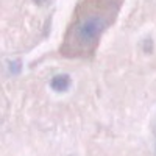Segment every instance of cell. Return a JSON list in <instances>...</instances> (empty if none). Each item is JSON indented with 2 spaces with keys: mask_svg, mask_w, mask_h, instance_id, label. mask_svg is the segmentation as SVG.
I'll use <instances>...</instances> for the list:
<instances>
[{
  "mask_svg": "<svg viewBox=\"0 0 156 156\" xmlns=\"http://www.w3.org/2000/svg\"><path fill=\"white\" fill-rule=\"evenodd\" d=\"M33 2H34L36 5H45V3H47V0H33Z\"/></svg>",
  "mask_w": 156,
  "mask_h": 156,
  "instance_id": "3",
  "label": "cell"
},
{
  "mask_svg": "<svg viewBox=\"0 0 156 156\" xmlns=\"http://www.w3.org/2000/svg\"><path fill=\"white\" fill-rule=\"evenodd\" d=\"M50 86L53 90L56 92H64L70 87V76L66 73H61V75H55L50 81Z\"/></svg>",
  "mask_w": 156,
  "mask_h": 156,
  "instance_id": "2",
  "label": "cell"
},
{
  "mask_svg": "<svg viewBox=\"0 0 156 156\" xmlns=\"http://www.w3.org/2000/svg\"><path fill=\"white\" fill-rule=\"evenodd\" d=\"M123 0H80L64 33L59 55L87 59L97 53L100 39L119 17Z\"/></svg>",
  "mask_w": 156,
  "mask_h": 156,
  "instance_id": "1",
  "label": "cell"
}]
</instances>
